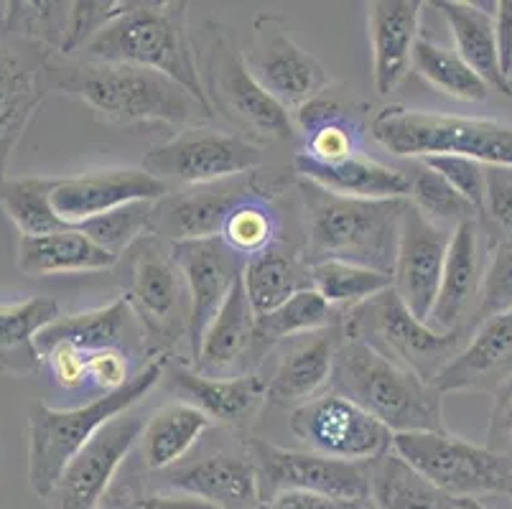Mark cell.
Returning <instances> with one entry per match:
<instances>
[{
  "label": "cell",
  "instance_id": "cell-12",
  "mask_svg": "<svg viewBox=\"0 0 512 509\" xmlns=\"http://www.w3.org/2000/svg\"><path fill=\"white\" fill-rule=\"evenodd\" d=\"M248 454L258 474L260 502L281 492H311L349 504H370L367 464L327 459L314 451H288L250 438Z\"/></svg>",
  "mask_w": 512,
  "mask_h": 509
},
{
  "label": "cell",
  "instance_id": "cell-47",
  "mask_svg": "<svg viewBox=\"0 0 512 509\" xmlns=\"http://www.w3.org/2000/svg\"><path fill=\"white\" fill-rule=\"evenodd\" d=\"M130 362L123 349L87 352V385L105 392H115L130 380Z\"/></svg>",
  "mask_w": 512,
  "mask_h": 509
},
{
  "label": "cell",
  "instance_id": "cell-7",
  "mask_svg": "<svg viewBox=\"0 0 512 509\" xmlns=\"http://www.w3.org/2000/svg\"><path fill=\"white\" fill-rule=\"evenodd\" d=\"M372 135L398 158L467 156L484 166L512 168V125L497 120L390 105L372 118Z\"/></svg>",
  "mask_w": 512,
  "mask_h": 509
},
{
  "label": "cell",
  "instance_id": "cell-43",
  "mask_svg": "<svg viewBox=\"0 0 512 509\" xmlns=\"http://www.w3.org/2000/svg\"><path fill=\"white\" fill-rule=\"evenodd\" d=\"M153 207L156 202H133L125 207L113 209V212L100 214V217L90 219V222L79 224L74 230L85 232L92 242L107 250L110 255L120 258L123 252L151 235V222H153Z\"/></svg>",
  "mask_w": 512,
  "mask_h": 509
},
{
  "label": "cell",
  "instance_id": "cell-25",
  "mask_svg": "<svg viewBox=\"0 0 512 509\" xmlns=\"http://www.w3.org/2000/svg\"><path fill=\"white\" fill-rule=\"evenodd\" d=\"M255 311L242 286V278L227 296L220 314L214 316L204 334L202 349L194 359V370L209 377H230L227 372L248 367V357H260L258 334H255ZM237 375V372H235Z\"/></svg>",
  "mask_w": 512,
  "mask_h": 509
},
{
  "label": "cell",
  "instance_id": "cell-56",
  "mask_svg": "<svg viewBox=\"0 0 512 509\" xmlns=\"http://www.w3.org/2000/svg\"><path fill=\"white\" fill-rule=\"evenodd\" d=\"M510 90H512V77H510Z\"/></svg>",
  "mask_w": 512,
  "mask_h": 509
},
{
  "label": "cell",
  "instance_id": "cell-55",
  "mask_svg": "<svg viewBox=\"0 0 512 509\" xmlns=\"http://www.w3.org/2000/svg\"><path fill=\"white\" fill-rule=\"evenodd\" d=\"M360 509H375V507H372V504H365V507H360Z\"/></svg>",
  "mask_w": 512,
  "mask_h": 509
},
{
  "label": "cell",
  "instance_id": "cell-29",
  "mask_svg": "<svg viewBox=\"0 0 512 509\" xmlns=\"http://www.w3.org/2000/svg\"><path fill=\"white\" fill-rule=\"evenodd\" d=\"M431 6L446 18V26L454 36L456 54L490 84V90L512 97L510 84L502 77L500 56L495 39V8L497 3H464V0H434Z\"/></svg>",
  "mask_w": 512,
  "mask_h": 509
},
{
  "label": "cell",
  "instance_id": "cell-34",
  "mask_svg": "<svg viewBox=\"0 0 512 509\" xmlns=\"http://www.w3.org/2000/svg\"><path fill=\"white\" fill-rule=\"evenodd\" d=\"M242 286L255 316H265L311 288V265L283 245H273L245 260Z\"/></svg>",
  "mask_w": 512,
  "mask_h": 509
},
{
  "label": "cell",
  "instance_id": "cell-33",
  "mask_svg": "<svg viewBox=\"0 0 512 509\" xmlns=\"http://www.w3.org/2000/svg\"><path fill=\"white\" fill-rule=\"evenodd\" d=\"M59 316V303L49 296L0 303V372L36 375L44 370L36 336Z\"/></svg>",
  "mask_w": 512,
  "mask_h": 509
},
{
  "label": "cell",
  "instance_id": "cell-8",
  "mask_svg": "<svg viewBox=\"0 0 512 509\" xmlns=\"http://www.w3.org/2000/svg\"><path fill=\"white\" fill-rule=\"evenodd\" d=\"M342 334L344 339L367 344L403 364L426 382H434L467 344V331H436L431 324L416 319L406 303L400 301L395 288L349 308L342 321Z\"/></svg>",
  "mask_w": 512,
  "mask_h": 509
},
{
  "label": "cell",
  "instance_id": "cell-37",
  "mask_svg": "<svg viewBox=\"0 0 512 509\" xmlns=\"http://www.w3.org/2000/svg\"><path fill=\"white\" fill-rule=\"evenodd\" d=\"M413 69L431 87L446 97L462 102H482L490 97V84L484 82L456 51L444 49L428 39H418L413 46Z\"/></svg>",
  "mask_w": 512,
  "mask_h": 509
},
{
  "label": "cell",
  "instance_id": "cell-19",
  "mask_svg": "<svg viewBox=\"0 0 512 509\" xmlns=\"http://www.w3.org/2000/svg\"><path fill=\"white\" fill-rule=\"evenodd\" d=\"M169 194V186L146 174L143 168H107V171L54 179L51 207L67 227H79L125 204L161 202Z\"/></svg>",
  "mask_w": 512,
  "mask_h": 509
},
{
  "label": "cell",
  "instance_id": "cell-13",
  "mask_svg": "<svg viewBox=\"0 0 512 509\" xmlns=\"http://www.w3.org/2000/svg\"><path fill=\"white\" fill-rule=\"evenodd\" d=\"M248 72L283 110H301L327 95L332 77L304 46L293 41L283 18L263 13L253 21L248 51H242Z\"/></svg>",
  "mask_w": 512,
  "mask_h": 509
},
{
  "label": "cell",
  "instance_id": "cell-50",
  "mask_svg": "<svg viewBox=\"0 0 512 509\" xmlns=\"http://www.w3.org/2000/svg\"><path fill=\"white\" fill-rule=\"evenodd\" d=\"M263 504H268L271 509H360L365 507V504L339 502V499L324 497V494H311V492H281Z\"/></svg>",
  "mask_w": 512,
  "mask_h": 509
},
{
  "label": "cell",
  "instance_id": "cell-49",
  "mask_svg": "<svg viewBox=\"0 0 512 509\" xmlns=\"http://www.w3.org/2000/svg\"><path fill=\"white\" fill-rule=\"evenodd\" d=\"M502 230L512 232V168L487 166V209Z\"/></svg>",
  "mask_w": 512,
  "mask_h": 509
},
{
  "label": "cell",
  "instance_id": "cell-54",
  "mask_svg": "<svg viewBox=\"0 0 512 509\" xmlns=\"http://www.w3.org/2000/svg\"><path fill=\"white\" fill-rule=\"evenodd\" d=\"M255 509H271V507H268V504H263V502H260L258 507H255Z\"/></svg>",
  "mask_w": 512,
  "mask_h": 509
},
{
  "label": "cell",
  "instance_id": "cell-48",
  "mask_svg": "<svg viewBox=\"0 0 512 509\" xmlns=\"http://www.w3.org/2000/svg\"><path fill=\"white\" fill-rule=\"evenodd\" d=\"M492 398H495V403H492L484 446L512 464V377L492 392Z\"/></svg>",
  "mask_w": 512,
  "mask_h": 509
},
{
  "label": "cell",
  "instance_id": "cell-40",
  "mask_svg": "<svg viewBox=\"0 0 512 509\" xmlns=\"http://www.w3.org/2000/svg\"><path fill=\"white\" fill-rule=\"evenodd\" d=\"M311 288L329 306L355 308L367 298L393 288V275L377 273V270L362 268V265L327 260V263L311 265Z\"/></svg>",
  "mask_w": 512,
  "mask_h": 509
},
{
  "label": "cell",
  "instance_id": "cell-35",
  "mask_svg": "<svg viewBox=\"0 0 512 509\" xmlns=\"http://www.w3.org/2000/svg\"><path fill=\"white\" fill-rule=\"evenodd\" d=\"M209 428L212 418L189 403L158 408L143 428V464L151 471L174 469Z\"/></svg>",
  "mask_w": 512,
  "mask_h": 509
},
{
  "label": "cell",
  "instance_id": "cell-28",
  "mask_svg": "<svg viewBox=\"0 0 512 509\" xmlns=\"http://www.w3.org/2000/svg\"><path fill=\"white\" fill-rule=\"evenodd\" d=\"M293 168L299 179L339 196H352V199H408L411 196L408 171L383 166L365 156L342 163H319L304 153H296Z\"/></svg>",
  "mask_w": 512,
  "mask_h": 509
},
{
  "label": "cell",
  "instance_id": "cell-18",
  "mask_svg": "<svg viewBox=\"0 0 512 509\" xmlns=\"http://www.w3.org/2000/svg\"><path fill=\"white\" fill-rule=\"evenodd\" d=\"M451 227L436 224L408 202L400 224L398 258L393 270V288L416 319H431L436 293L441 286L446 252L451 242Z\"/></svg>",
  "mask_w": 512,
  "mask_h": 509
},
{
  "label": "cell",
  "instance_id": "cell-16",
  "mask_svg": "<svg viewBox=\"0 0 512 509\" xmlns=\"http://www.w3.org/2000/svg\"><path fill=\"white\" fill-rule=\"evenodd\" d=\"M171 252L186 280V293H189L186 347H189V357L197 359L209 324L220 314L230 291L242 278L245 258L227 247L222 237L171 242Z\"/></svg>",
  "mask_w": 512,
  "mask_h": 509
},
{
  "label": "cell",
  "instance_id": "cell-20",
  "mask_svg": "<svg viewBox=\"0 0 512 509\" xmlns=\"http://www.w3.org/2000/svg\"><path fill=\"white\" fill-rule=\"evenodd\" d=\"M258 194L253 174L237 176V179L220 181V184L197 186L184 191L181 196H166L153 207L151 235L158 240L184 242L204 240V237H220L222 224L237 202Z\"/></svg>",
  "mask_w": 512,
  "mask_h": 509
},
{
  "label": "cell",
  "instance_id": "cell-5",
  "mask_svg": "<svg viewBox=\"0 0 512 509\" xmlns=\"http://www.w3.org/2000/svg\"><path fill=\"white\" fill-rule=\"evenodd\" d=\"M169 367V354H153L120 390L69 410L36 405L29 415V484L41 499L51 494L74 456L115 420L141 403Z\"/></svg>",
  "mask_w": 512,
  "mask_h": 509
},
{
  "label": "cell",
  "instance_id": "cell-9",
  "mask_svg": "<svg viewBox=\"0 0 512 509\" xmlns=\"http://www.w3.org/2000/svg\"><path fill=\"white\" fill-rule=\"evenodd\" d=\"M393 451L454 499L512 494L510 461L446 431L395 433Z\"/></svg>",
  "mask_w": 512,
  "mask_h": 509
},
{
  "label": "cell",
  "instance_id": "cell-30",
  "mask_svg": "<svg viewBox=\"0 0 512 509\" xmlns=\"http://www.w3.org/2000/svg\"><path fill=\"white\" fill-rule=\"evenodd\" d=\"M138 316L133 314L128 298H118L110 306L92 308L82 314H64L57 321H51L39 336L36 349L39 354L49 352L57 344H72L82 352H100V349H123L125 339L138 331ZM125 352V349H123Z\"/></svg>",
  "mask_w": 512,
  "mask_h": 509
},
{
  "label": "cell",
  "instance_id": "cell-27",
  "mask_svg": "<svg viewBox=\"0 0 512 509\" xmlns=\"http://www.w3.org/2000/svg\"><path fill=\"white\" fill-rule=\"evenodd\" d=\"M342 342V329L329 326V329L316 331L311 339L299 342L291 352L283 354L273 375L265 380L268 403L283 405V408H288V405L299 408V405L316 398V392L332 377L334 354Z\"/></svg>",
  "mask_w": 512,
  "mask_h": 509
},
{
  "label": "cell",
  "instance_id": "cell-21",
  "mask_svg": "<svg viewBox=\"0 0 512 509\" xmlns=\"http://www.w3.org/2000/svg\"><path fill=\"white\" fill-rule=\"evenodd\" d=\"M512 377V311L487 319L434 380L446 392H495Z\"/></svg>",
  "mask_w": 512,
  "mask_h": 509
},
{
  "label": "cell",
  "instance_id": "cell-10",
  "mask_svg": "<svg viewBox=\"0 0 512 509\" xmlns=\"http://www.w3.org/2000/svg\"><path fill=\"white\" fill-rule=\"evenodd\" d=\"M263 161V146L253 140L197 125L153 146L143 158V171L174 191V186L197 189L248 176L258 171Z\"/></svg>",
  "mask_w": 512,
  "mask_h": 509
},
{
  "label": "cell",
  "instance_id": "cell-23",
  "mask_svg": "<svg viewBox=\"0 0 512 509\" xmlns=\"http://www.w3.org/2000/svg\"><path fill=\"white\" fill-rule=\"evenodd\" d=\"M164 487L197 497L217 509H255L260 504L258 474L250 459L212 454L164 471Z\"/></svg>",
  "mask_w": 512,
  "mask_h": 509
},
{
  "label": "cell",
  "instance_id": "cell-41",
  "mask_svg": "<svg viewBox=\"0 0 512 509\" xmlns=\"http://www.w3.org/2000/svg\"><path fill=\"white\" fill-rule=\"evenodd\" d=\"M227 247L248 260L281 240V219L273 207L263 199V194H250L248 199L237 202L227 214L220 232Z\"/></svg>",
  "mask_w": 512,
  "mask_h": 509
},
{
  "label": "cell",
  "instance_id": "cell-14",
  "mask_svg": "<svg viewBox=\"0 0 512 509\" xmlns=\"http://www.w3.org/2000/svg\"><path fill=\"white\" fill-rule=\"evenodd\" d=\"M288 426L314 454L327 459L370 464L393 451V431L337 392H324L293 408Z\"/></svg>",
  "mask_w": 512,
  "mask_h": 509
},
{
  "label": "cell",
  "instance_id": "cell-45",
  "mask_svg": "<svg viewBox=\"0 0 512 509\" xmlns=\"http://www.w3.org/2000/svg\"><path fill=\"white\" fill-rule=\"evenodd\" d=\"M431 171L441 176L459 196L479 212L487 209V166L467 156H428L421 158Z\"/></svg>",
  "mask_w": 512,
  "mask_h": 509
},
{
  "label": "cell",
  "instance_id": "cell-42",
  "mask_svg": "<svg viewBox=\"0 0 512 509\" xmlns=\"http://www.w3.org/2000/svg\"><path fill=\"white\" fill-rule=\"evenodd\" d=\"M408 179H411V196L408 202L416 209H421L431 222L444 224L454 230L456 224L472 222L479 219V212L464 196L456 194L436 171L426 166L423 161H413L408 168Z\"/></svg>",
  "mask_w": 512,
  "mask_h": 509
},
{
  "label": "cell",
  "instance_id": "cell-31",
  "mask_svg": "<svg viewBox=\"0 0 512 509\" xmlns=\"http://www.w3.org/2000/svg\"><path fill=\"white\" fill-rule=\"evenodd\" d=\"M296 123L301 133V151L304 156L319 163H342L362 156V120L355 110L327 100V95L296 112Z\"/></svg>",
  "mask_w": 512,
  "mask_h": 509
},
{
  "label": "cell",
  "instance_id": "cell-17",
  "mask_svg": "<svg viewBox=\"0 0 512 509\" xmlns=\"http://www.w3.org/2000/svg\"><path fill=\"white\" fill-rule=\"evenodd\" d=\"M143 428L146 420L130 410L110 420L64 469L57 487L46 497L51 509H97L130 448L141 441Z\"/></svg>",
  "mask_w": 512,
  "mask_h": 509
},
{
  "label": "cell",
  "instance_id": "cell-2",
  "mask_svg": "<svg viewBox=\"0 0 512 509\" xmlns=\"http://www.w3.org/2000/svg\"><path fill=\"white\" fill-rule=\"evenodd\" d=\"M306 209V263L362 265L393 275L408 199H352L301 179Z\"/></svg>",
  "mask_w": 512,
  "mask_h": 509
},
{
  "label": "cell",
  "instance_id": "cell-38",
  "mask_svg": "<svg viewBox=\"0 0 512 509\" xmlns=\"http://www.w3.org/2000/svg\"><path fill=\"white\" fill-rule=\"evenodd\" d=\"M51 186H54V179H46V176H23V179H6L0 184V207L16 224L21 237L72 230L51 207Z\"/></svg>",
  "mask_w": 512,
  "mask_h": 509
},
{
  "label": "cell",
  "instance_id": "cell-44",
  "mask_svg": "<svg viewBox=\"0 0 512 509\" xmlns=\"http://www.w3.org/2000/svg\"><path fill=\"white\" fill-rule=\"evenodd\" d=\"M512 311V232L497 240L492 258L482 273L477 306H474L469 331L477 329L482 321Z\"/></svg>",
  "mask_w": 512,
  "mask_h": 509
},
{
  "label": "cell",
  "instance_id": "cell-24",
  "mask_svg": "<svg viewBox=\"0 0 512 509\" xmlns=\"http://www.w3.org/2000/svg\"><path fill=\"white\" fill-rule=\"evenodd\" d=\"M482 286L477 219L456 224L446 252L441 286L428 324L436 331H469Z\"/></svg>",
  "mask_w": 512,
  "mask_h": 509
},
{
  "label": "cell",
  "instance_id": "cell-22",
  "mask_svg": "<svg viewBox=\"0 0 512 509\" xmlns=\"http://www.w3.org/2000/svg\"><path fill=\"white\" fill-rule=\"evenodd\" d=\"M421 8L423 3L418 0H372L367 6L377 95H390L408 74L413 46L421 39Z\"/></svg>",
  "mask_w": 512,
  "mask_h": 509
},
{
  "label": "cell",
  "instance_id": "cell-3",
  "mask_svg": "<svg viewBox=\"0 0 512 509\" xmlns=\"http://www.w3.org/2000/svg\"><path fill=\"white\" fill-rule=\"evenodd\" d=\"M79 59L153 69L179 82L207 105L199 79L197 51L189 36L186 3L176 0L123 3V8L79 51Z\"/></svg>",
  "mask_w": 512,
  "mask_h": 509
},
{
  "label": "cell",
  "instance_id": "cell-6",
  "mask_svg": "<svg viewBox=\"0 0 512 509\" xmlns=\"http://www.w3.org/2000/svg\"><path fill=\"white\" fill-rule=\"evenodd\" d=\"M199 79L212 115L237 130V135L253 143H278L296 138L293 120L248 72L245 56L232 41L230 31L220 23L207 21L202 39L194 44Z\"/></svg>",
  "mask_w": 512,
  "mask_h": 509
},
{
  "label": "cell",
  "instance_id": "cell-52",
  "mask_svg": "<svg viewBox=\"0 0 512 509\" xmlns=\"http://www.w3.org/2000/svg\"><path fill=\"white\" fill-rule=\"evenodd\" d=\"M130 509H217L212 504L202 502L197 497L186 494H153V497H141L130 504Z\"/></svg>",
  "mask_w": 512,
  "mask_h": 509
},
{
  "label": "cell",
  "instance_id": "cell-32",
  "mask_svg": "<svg viewBox=\"0 0 512 509\" xmlns=\"http://www.w3.org/2000/svg\"><path fill=\"white\" fill-rule=\"evenodd\" d=\"M115 255L102 250L85 232L62 230L41 237H21L18 240V268L31 278L41 275L97 273L113 268Z\"/></svg>",
  "mask_w": 512,
  "mask_h": 509
},
{
  "label": "cell",
  "instance_id": "cell-11",
  "mask_svg": "<svg viewBox=\"0 0 512 509\" xmlns=\"http://www.w3.org/2000/svg\"><path fill=\"white\" fill-rule=\"evenodd\" d=\"M130 265L128 298L133 314L141 321L143 334L158 344V354H166L171 344L186 339L189 331V293L176 263L171 245L146 235L138 240Z\"/></svg>",
  "mask_w": 512,
  "mask_h": 509
},
{
  "label": "cell",
  "instance_id": "cell-53",
  "mask_svg": "<svg viewBox=\"0 0 512 509\" xmlns=\"http://www.w3.org/2000/svg\"><path fill=\"white\" fill-rule=\"evenodd\" d=\"M459 502V509H490V507H484L479 499H456Z\"/></svg>",
  "mask_w": 512,
  "mask_h": 509
},
{
  "label": "cell",
  "instance_id": "cell-26",
  "mask_svg": "<svg viewBox=\"0 0 512 509\" xmlns=\"http://www.w3.org/2000/svg\"><path fill=\"white\" fill-rule=\"evenodd\" d=\"M171 382L184 398H189V405L207 413L212 423H225L232 428L245 426L268 400L265 377L253 372L237 377H209L194 367H174Z\"/></svg>",
  "mask_w": 512,
  "mask_h": 509
},
{
  "label": "cell",
  "instance_id": "cell-15",
  "mask_svg": "<svg viewBox=\"0 0 512 509\" xmlns=\"http://www.w3.org/2000/svg\"><path fill=\"white\" fill-rule=\"evenodd\" d=\"M54 51L31 39L0 31V184L29 123L51 95Z\"/></svg>",
  "mask_w": 512,
  "mask_h": 509
},
{
  "label": "cell",
  "instance_id": "cell-4",
  "mask_svg": "<svg viewBox=\"0 0 512 509\" xmlns=\"http://www.w3.org/2000/svg\"><path fill=\"white\" fill-rule=\"evenodd\" d=\"M332 392L355 403L388 431H444V395L403 364L362 342L344 339L334 354Z\"/></svg>",
  "mask_w": 512,
  "mask_h": 509
},
{
  "label": "cell",
  "instance_id": "cell-46",
  "mask_svg": "<svg viewBox=\"0 0 512 509\" xmlns=\"http://www.w3.org/2000/svg\"><path fill=\"white\" fill-rule=\"evenodd\" d=\"M44 367L62 390L77 392L87 387V352L72 344H57L41 354Z\"/></svg>",
  "mask_w": 512,
  "mask_h": 509
},
{
  "label": "cell",
  "instance_id": "cell-36",
  "mask_svg": "<svg viewBox=\"0 0 512 509\" xmlns=\"http://www.w3.org/2000/svg\"><path fill=\"white\" fill-rule=\"evenodd\" d=\"M375 509H459V502L418 474L395 451L367 464Z\"/></svg>",
  "mask_w": 512,
  "mask_h": 509
},
{
  "label": "cell",
  "instance_id": "cell-1",
  "mask_svg": "<svg viewBox=\"0 0 512 509\" xmlns=\"http://www.w3.org/2000/svg\"><path fill=\"white\" fill-rule=\"evenodd\" d=\"M51 90L85 102L95 118L113 128L174 125L197 128L212 110L171 77L136 64L54 59Z\"/></svg>",
  "mask_w": 512,
  "mask_h": 509
},
{
  "label": "cell",
  "instance_id": "cell-51",
  "mask_svg": "<svg viewBox=\"0 0 512 509\" xmlns=\"http://www.w3.org/2000/svg\"><path fill=\"white\" fill-rule=\"evenodd\" d=\"M495 39L500 56L502 77L510 84L512 77V0H500L495 8Z\"/></svg>",
  "mask_w": 512,
  "mask_h": 509
},
{
  "label": "cell",
  "instance_id": "cell-39",
  "mask_svg": "<svg viewBox=\"0 0 512 509\" xmlns=\"http://www.w3.org/2000/svg\"><path fill=\"white\" fill-rule=\"evenodd\" d=\"M337 308L329 306L314 288L296 293L288 298L283 306H278L271 314L255 319V334H258L260 349H271L276 342L291 339L299 334H316L329 326H337L334 321Z\"/></svg>",
  "mask_w": 512,
  "mask_h": 509
}]
</instances>
